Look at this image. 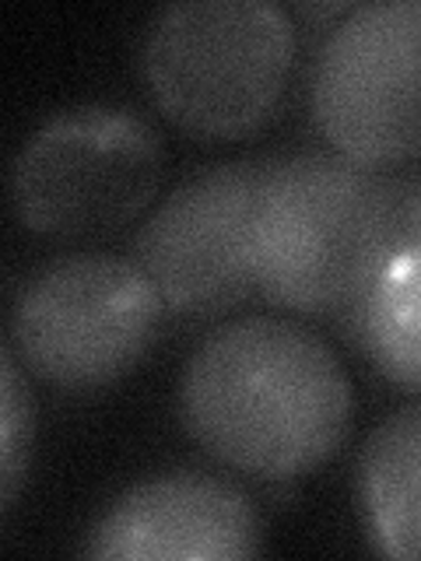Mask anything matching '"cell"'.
<instances>
[{"label":"cell","mask_w":421,"mask_h":561,"mask_svg":"<svg viewBox=\"0 0 421 561\" xmlns=\"http://www.w3.org/2000/svg\"><path fill=\"white\" fill-rule=\"evenodd\" d=\"M355 414L333 347L295 320L239 316L193 347L180 417L218 463L260 481H295L344 446Z\"/></svg>","instance_id":"6da1fadb"},{"label":"cell","mask_w":421,"mask_h":561,"mask_svg":"<svg viewBox=\"0 0 421 561\" xmlns=\"http://www.w3.org/2000/svg\"><path fill=\"white\" fill-rule=\"evenodd\" d=\"M400 245L408 232L390 169L320 148L271 158L253 228L268 302L338 323L373 295Z\"/></svg>","instance_id":"7a4b0ae2"},{"label":"cell","mask_w":421,"mask_h":561,"mask_svg":"<svg viewBox=\"0 0 421 561\" xmlns=\"http://www.w3.org/2000/svg\"><path fill=\"white\" fill-rule=\"evenodd\" d=\"M295 43L292 14L271 0H183L148 22L140 67L172 123L197 137H239L285 95Z\"/></svg>","instance_id":"3957f363"},{"label":"cell","mask_w":421,"mask_h":561,"mask_svg":"<svg viewBox=\"0 0 421 561\" xmlns=\"http://www.w3.org/2000/svg\"><path fill=\"white\" fill-rule=\"evenodd\" d=\"M166 302L134 256L70 253L14 291L11 351L25 373L67 393L113 386L148 355Z\"/></svg>","instance_id":"277c9868"},{"label":"cell","mask_w":421,"mask_h":561,"mask_svg":"<svg viewBox=\"0 0 421 561\" xmlns=\"http://www.w3.org/2000/svg\"><path fill=\"white\" fill-rule=\"evenodd\" d=\"M162 180V140L130 105L81 102L46 116L11 165V204L25 228L88 239L134 221Z\"/></svg>","instance_id":"5b68a950"},{"label":"cell","mask_w":421,"mask_h":561,"mask_svg":"<svg viewBox=\"0 0 421 561\" xmlns=\"http://www.w3.org/2000/svg\"><path fill=\"white\" fill-rule=\"evenodd\" d=\"M309 105L333 151L379 169L421 158V0L341 14L316 49Z\"/></svg>","instance_id":"8992f818"},{"label":"cell","mask_w":421,"mask_h":561,"mask_svg":"<svg viewBox=\"0 0 421 561\" xmlns=\"http://www.w3.org/2000/svg\"><path fill=\"white\" fill-rule=\"evenodd\" d=\"M271 158H232L175 186L140 225L134 260L172 316L210 320L257 291L253 228Z\"/></svg>","instance_id":"52a82bcc"},{"label":"cell","mask_w":421,"mask_h":561,"mask_svg":"<svg viewBox=\"0 0 421 561\" xmlns=\"http://www.w3.org/2000/svg\"><path fill=\"white\" fill-rule=\"evenodd\" d=\"M263 548V516L246 491L207 470H166L130 484L88 526V558L236 561Z\"/></svg>","instance_id":"ba28073f"},{"label":"cell","mask_w":421,"mask_h":561,"mask_svg":"<svg viewBox=\"0 0 421 561\" xmlns=\"http://www.w3.org/2000/svg\"><path fill=\"white\" fill-rule=\"evenodd\" d=\"M365 534L390 558H421V403L386 414L359 453Z\"/></svg>","instance_id":"9c48e42d"},{"label":"cell","mask_w":421,"mask_h":561,"mask_svg":"<svg viewBox=\"0 0 421 561\" xmlns=\"http://www.w3.org/2000/svg\"><path fill=\"white\" fill-rule=\"evenodd\" d=\"M379 373L421 393V236L400 245L365 302V351Z\"/></svg>","instance_id":"30bf717a"},{"label":"cell","mask_w":421,"mask_h":561,"mask_svg":"<svg viewBox=\"0 0 421 561\" xmlns=\"http://www.w3.org/2000/svg\"><path fill=\"white\" fill-rule=\"evenodd\" d=\"M0 368H4V386H0V400H4V408H0V508L8 513L32 463L35 397L25 365L14 358L11 347H4V355H0Z\"/></svg>","instance_id":"8fae6325"},{"label":"cell","mask_w":421,"mask_h":561,"mask_svg":"<svg viewBox=\"0 0 421 561\" xmlns=\"http://www.w3.org/2000/svg\"><path fill=\"white\" fill-rule=\"evenodd\" d=\"M390 180H394V193H397V204H400L403 232H408V242H411L421 236V162L394 165Z\"/></svg>","instance_id":"7c38bea8"}]
</instances>
